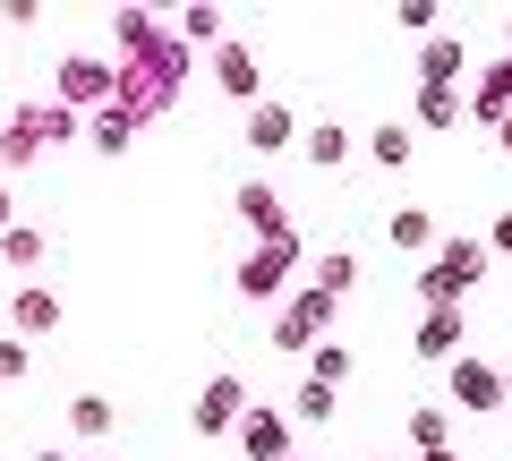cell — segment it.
<instances>
[{"label": "cell", "instance_id": "cell-1", "mask_svg": "<svg viewBox=\"0 0 512 461\" xmlns=\"http://www.w3.org/2000/svg\"><path fill=\"white\" fill-rule=\"evenodd\" d=\"M291 265H299V231H291V240H256L248 265H239V291H248V299H274L282 282H291Z\"/></svg>", "mask_w": 512, "mask_h": 461}, {"label": "cell", "instance_id": "cell-2", "mask_svg": "<svg viewBox=\"0 0 512 461\" xmlns=\"http://www.w3.org/2000/svg\"><path fill=\"white\" fill-rule=\"evenodd\" d=\"M239 453L248 461H291V419H282V410H239Z\"/></svg>", "mask_w": 512, "mask_h": 461}, {"label": "cell", "instance_id": "cell-3", "mask_svg": "<svg viewBox=\"0 0 512 461\" xmlns=\"http://www.w3.org/2000/svg\"><path fill=\"white\" fill-rule=\"evenodd\" d=\"M325 325H333V299H316V291H299L291 308L274 316V342H282V351H308V342H316V333H325Z\"/></svg>", "mask_w": 512, "mask_h": 461}, {"label": "cell", "instance_id": "cell-4", "mask_svg": "<svg viewBox=\"0 0 512 461\" xmlns=\"http://www.w3.org/2000/svg\"><path fill=\"white\" fill-rule=\"evenodd\" d=\"M239 410H248L239 376H214V385L197 393V436H222V427H239Z\"/></svg>", "mask_w": 512, "mask_h": 461}, {"label": "cell", "instance_id": "cell-5", "mask_svg": "<svg viewBox=\"0 0 512 461\" xmlns=\"http://www.w3.org/2000/svg\"><path fill=\"white\" fill-rule=\"evenodd\" d=\"M444 385H453L461 410H495V402H504V385H495L487 359H453V376H444Z\"/></svg>", "mask_w": 512, "mask_h": 461}, {"label": "cell", "instance_id": "cell-6", "mask_svg": "<svg viewBox=\"0 0 512 461\" xmlns=\"http://www.w3.org/2000/svg\"><path fill=\"white\" fill-rule=\"evenodd\" d=\"M239 214L256 222V240H291V205H282L265 180H248V188H239Z\"/></svg>", "mask_w": 512, "mask_h": 461}, {"label": "cell", "instance_id": "cell-7", "mask_svg": "<svg viewBox=\"0 0 512 461\" xmlns=\"http://www.w3.org/2000/svg\"><path fill=\"white\" fill-rule=\"evenodd\" d=\"M291 137H299V129H291V103H256V111H248V146H256V154H282Z\"/></svg>", "mask_w": 512, "mask_h": 461}, {"label": "cell", "instance_id": "cell-8", "mask_svg": "<svg viewBox=\"0 0 512 461\" xmlns=\"http://www.w3.org/2000/svg\"><path fill=\"white\" fill-rule=\"evenodd\" d=\"M111 86H120V77H111L103 60H60V94H69V103H103Z\"/></svg>", "mask_w": 512, "mask_h": 461}, {"label": "cell", "instance_id": "cell-9", "mask_svg": "<svg viewBox=\"0 0 512 461\" xmlns=\"http://www.w3.org/2000/svg\"><path fill=\"white\" fill-rule=\"evenodd\" d=\"M384 240L402 248V257H419V248H436V214H427V205H402V214L384 222Z\"/></svg>", "mask_w": 512, "mask_h": 461}, {"label": "cell", "instance_id": "cell-10", "mask_svg": "<svg viewBox=\"0 0 512 461\" xmlns=\"http://www.w3.org/2000/svg\"><path fill=\"white\" fill-rule=\"evenodd\" d=\"M9 316H18V333H52L60 325V299L43 291V282H26V291L9 299Z\"/></svg>", "mask_w": 512, "mask_h": 461}, {"label": "cell", "instance_id": "cell-11", "mask_svg": "<svg viewBox=\"0 0 512 461\" xmlns=\"http://www.w3.org/2000/svg\"><path fill=\"white\" fill-rule=\"evenodd\" d=\"M367 154H376V171H410V154H419V137H410L402 120H384V129L367 137Z\"/></svg>", "mask_w": 512, "mask_h": 461}, {"label": "cell", "instance_id": "cell-12", "mask_svg": "<svg viewBox=\"0 0 512 461\" xmlns=\"http://www.w3.org/2000/svg\"><path fill=\"white\" fill-rule=\"evenodd\" d=\"M410 111H419V129H461V94L453 86H419Z\"/></svg>", "mask_w": 512, "mask_h": 461}, {"label": "cell", "instance_id": "cell-13", "mask_svg": "<svg viewBox=\"0 0 512 461\" xmlns=\"http://www.w3.org/2000/svg\"><path fill=\"white\" fill-rule=\"evenodd\" d=\"M436 274L453 282V291H461V282H487V248H478V240H444V265H436Z\"/></svg>", "mask_w": 512, "mask_h": 461}, {"label": "cell", "instance_id": "cell-14", "mask_svg": "<svg viewBox=\"0 0 512 461\" xmlns=\"http://www.w3.org/2000/svg\"><path fill=\"white\" fill-rule=\"evenodd\" d=\"M419 351H427V359H453V351H461V308H427Z\"/></svg>", "mask_w": 512, "mask_h": 461}, {"label": "cell", "instance_id": "cell-15", "mask_svg": "<svg viewBox=\"0 0 512 461\" xmlns=\"http://www.w3.org/2000/svg\"><path fill=\"white\" fill-rule=\"evenodd\" d=\"M308 163L316 171H342L350 163V129H342V120H316V129H308Z\"/></svg>", "mask_w": 512, "mask_h": 461}, {"label": "cell", "instance_id": "cell-16", "mask_svg": "<svg viewBox=\"0 0 512 461\" xmlns=\"http://www.w3.org/2000/svg\"><path fill=\"white\" fill-rule=\"evenodd\" d=\"M350 282H359V257H350V248H325L308 291H316V299H333V291H350Z\"/></svg>", "mask_w": 512, "mask_h": 461}, {"label": "cell", "instance_id": "cell-17", "mask_svg": "<svg viewBox=\"0 0 512 461\" xmlns=\"http://www.w3.org/2000/svg\"><path fill=\"white\" fill-rule=\"evenodd\" d=\"M214 77H222L231 94H256V60L239 52V43H222V52H214Z\"/></svg>", "mask_w": 512, "mask_h": 461}, {"label": "cell", "instance_id": "cell-18", "mask_svg": "<svg viewBox=\"0 0 512 461\" xmlns=\"http://www.w3.org/2000/svg\"><path fill=\"white\" fill-rule=\"evenodd\" d=\"M419 69H427V86H453V69H461V43H453V35H436V43L419 52Z\"/></svg>", "mask_w": 512, "mask_h": 461}, {"label": "cell", "instance_id": "cell-19", "mask_svg": "<svg viewBox=\"0 0 512 461\" xmlns=\"http://www.w3.org/2000/svg\"><path fill=\"white\" fill-rule=\"evenodd\" d=\"M444 427H453V419H444L436 402H427V410H410V444H419V453H444V444H453Z\"/></svg>", "mask_w": 512, "mask_h": 461}, {"label": "cell", "instance_id": "cell-20", "mask_svg": "<svg viewBox=\"0 0 512 461\" xmlns=\"http://www.w3.org/2000/svg\"><path fill=\"white\" fill-rule=\"evenodd\" d=\"M342 376H350V342H316V368H308V385H342Z\"/></svg>", "mask_w": 512, "mask_h": 461}, {"label": "cell", "instance_id": "cell-21", "mask_svg": "<svg viewBox=\"0 0 512 461\" xmlns=\"http://www.w3.org/2000/svg\"><path fill=\"white\" fill-rule=\"evenodd\" d=\"M69 427H77V436H111V402H103V393H77V402H69Z\"/></svg>", "mask_w": 512, "mask_h": 461}, {"label": "cell", "instance_id": "cell-22", "mask_svg": "<svg viewBox=\"0 0 512 461\" xmlns=\"http://www.w3.org/2000/svg\"><path fill=\"white\" fill-rule=\"evenodd\" d=\"M0 257H9V265H35L43 257V231H35V222H9V231H0Z\"/></svg>", "mask_w": 512, "mask_h": 461}, {"label": "cell", "instance_id": "cell-23", "mask_svg": "<svg viewBox=\"0 0 512 461\" xmlns=\"http://www.w3.org/2000/svg\"><path fill=\"white\" fill-rule=\"evenodd\" d=\"M128 137H137V120H128V111H103V120H94V146H111V154H120Z\"/></svg>", "mask_w": 512, "mask_h": 461}, {"label": "cell", "instance_id": "cell-24", "mask_svg": "<svg viewBox=\"0 0 512 461\" xmlns=\"http://www.w3.org/2000/svg\"><path fill=\"white\" fill-rule=\"evenodd\" d=\"M180 35H188V43H214V35H222V9H188Z\"/></svg>", "mask_w": 512, "mask_h": 461}, {"label": "cell", "instance_id": "cell-25", "mask_svg": "<svg viewBox=\"0 0 512 461\" xmlns=\"http://www.w3.org/2000/svg\"><path fill=\"white\" fill-rule=\"evenodd\" d=\"M291 410H299V419H333V393H325V385H299Z\"/></svg>", "mask_w": 512, "mask_h": 461}, {"label": "cell", "instance_id": "cell-26", "mask_svg": "<svg viewBox=\"0 0 512 461\" xmlns=\"http://www.w3.org/2000/svg\"><path fill=\"white\" fill-rule=\"evenodd\" d=\"M0 376H26V342H18V333L0 342Z\"/></svg>", "mask_w": 512, "mask_h": 461}, {"label": "cell", "instance_id": "cell-27", "mask_svg": "<svg viewBox=\"0 0 512 461\" xmlns=\"http://www.w3.org/2000/svg\"><path fill=\"white\" fill-rule=\"evenodd\" d=\"M487 248H495V257H512V214H495V240Z\"/></svg>", "mask_w": 512, "mask_h": 461}, {"label": "cell", "instance_id": "cell-28", "mask_svg": "<svg viewBox=\"0 0 512 461\" xmlns=\"http://www.w3.org/2000/svg\"><path fill=\"white\" fill-rule=\"evenodd\" d=\"M495 137H504V154H512V111H504V120H495Z\"/></svg>", "mask_w": 512, "mask_h": 461}, {"label": "cell", "instance_id": "cell-29", "mask_svg": "<svg viewBox=\"0 0 512 461\" xmlns=\"http://www.w3.org/2000/svg\"><path fill=\"white\" fill-rule=\"evenodd\" d=\"M0 231H9V188H0Z\"/></svg>", "mask_w": 512, "mask_h": 461}, {"label": "cell", "instance_id": "cell-30", "mask_svg": "<svg viewBox=\"0 0 512 461\" xmlns=\"http://www.w3.org/2000/svg\"><path fill=\"white\" fill-rule=\"evenodd\" d=\"M495 385H504V393H512V368H504V376H495Z\"/></svg>", "mask_w": 512, "mask_h": 461}, {"label": "cell", "instance_id": "cell-31", "mask_svg": "<svg viewBox=\"0 0 512 461\" xmlns=\"http://www.w3.org/2000/svg\"><path fill=\"white\" fill-rule=\"evenodd\" d=\"M419 461H453V453H419Z\"/></svg>", "mask_w": 512, "mask_h": 461}, {"label": "cell", "instance_id": "cell-32", "mask_svg": "<svg viewBox=\"0 0 512 461\" xmlns=\"http://www.w3.org/2000/svg\"><path fill=\"white\" fill-rule=\"evenodd\" d=\"M43 461H69V453H43Z\"/></svg>", "mask_w": 512, "mask_h": 461}, {"label": "cell", "instance_id": "cell-33", "mask_svg": "<svg viewBox=\"0 0 512 461\" xmlns=\"http://www.w3.org/2000/svg\"><path fill=\"white\" fill-rule=\"evenodd\" d=\"M504 43H512V18H504Z\"/></svg>", "mask_w": 512, "mask_h": 461}]
</instances>
